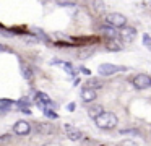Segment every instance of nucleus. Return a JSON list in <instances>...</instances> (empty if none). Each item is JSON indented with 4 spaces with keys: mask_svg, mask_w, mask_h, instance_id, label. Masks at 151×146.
I'll use <instances>...</instances> for the list:
<instances>
[{
    "mask_svg": "<svg viewBox=\"0 0 151 146\" xmlns=\"http://www.w3.org/2000/svg\"><path fill=\"white\" fill-rule=\"evenodd\" d=\"M94 122H96V125H98V128H101V130H112V128L117 127L119 119H117L115 114L106 112V110H104L98 119H94Z\"/></svg>",
    "mask_w": 151,
    "mask_h": 146,
    "instance_id": "f257e3e1",
    "label": "nucleus"
},
{
    "mask_svg": "<svg viewBox=\"0 0 151 146\" xmlns=\"http://www.w3.org/2000/svg\"><path fill=\"white\" fill-rule=\"evenodd\" d=\"M127 21H128L127 16L122 15V13H109V15H106L107 26H111L114 29H124L127 26Z\"/></svg>",
    "mask_w": 151,
    "mask_h": 146,
    "instance_id": "f03ea898",
    "label": "nucleus"
},
{
    "mask_svg": "<svg viewBox=\"0 0 151 146\" xmlns=\"http://www.w3.org/2000/svg\"><path fill=\"white\" fill-rule=\"evenodd\" d=\"M127 68L125 67H120V65H114V63H102L99 65L98 68V73L101 76H111V75H115L119 71H125Z\"/></svg>",
    "mask_w": 151,
    "mask_h": 146,
    "instance_id": "7ed1b4c3",
    "label": "nucleus"
},
{
    "mask_svg": "<svg viewBox=\"0 0 151 146\" xmlns=\"http://www.w3.org/2000/svg\"><path fill=\"white\" fill-rule=\"evenodd\" d=\"M132 84H133L137 89H148V88H151V76L146 73H138L133 76Z\"/></svg>",
    "mask_w": 151,
    "mask_h": 146,
    "instance_id": "20e7f679",
    "label": "nucleus"
},
{
    "mask_svg": "<svg viewBox=\"0 0 151 146\" xmlns=\"http://www.w3.org/2000/svg\"><path fill=\"white\" fill-rule=\"evenodd\" d=\"M63 130H65V135L68 136L72 141H80V140H83V133L80 132L76 127L70 125V123H65V125H63Z\"/></svg>",
    "mask_w": 151,
    "mask_h": 146,
    "instance_id": "39448f33",
    "label": "nucleus"
},
{
    "mask_svg": "<svg viewBox=\"0 0 151 146\" xmlns=\"http://www.w3.org/2000/svg\"><path fill=\"white\" fill-rule=\"evenodd\" d=\"M29 132H31V125L26 120H18L13 125V133H17V135H28Z\"/></svg>",
    "mask_w": 151,
    "mask_h": 146,
    "instance_id": "423d86ee",
    "label": "nucleus"
},
{
    "mask_svg": "<svg viewBox=\"0 0 151 146\" xmlns=\"http://www.w3.org/2000/svg\"><path fill=\"white\" fill-rule=\"evenodd\" d=\"M119 36H120L125 42H132L137 37V29L132 28V26H125V28L122 29V32H119Z\"/></svg>",
    "mask_w": 151,
    "mask_h": 146,
    "instance_id": "0eeeda50",
    "label": "nucleus"
},
{
    "mask_svg": "<svg viewBox=\"0 0 151 146\" xmlns=\"http://www.w3.org/2000/svg\"><path fill=\"white\" fill-rule=\"evenodd\" d=\"M96 97H98V94H96L94 89H89V88H83V89H81V99H83V102H93Z\"/></svg>",
    "mask_w": 151,
    "mask_h": 146,
    "instance_id": "6e6552de",
    "label": "nucleus"
},
{
    "mask_svg": "<svg viewBox=\"0 0 151 146\" xmlns=\"http://www.w3.org/2000/svg\"><path fill=\"white\" fill-rule=\"evenodd\" d=\"M99 31H101V34H104V36H107L109 39H117L119 37V32H117V29H114V28H111V26H101L99 28Z\"/></svg>",
    "mask_w": 151,
    "mask_h": 146,
    "instance_id": "1a4fd4ad",
    "label": "nucleus"
},
{
    "mask_svg": "<svg viewBox=\"0 0 151 146\" xmlns=\"http://www.w3.org/2000/svg\"><path fill=\"white\" fill-rule=\"evenodd\" d=\"M122 42L119 41V39H109L107 41V50L111 52H120L122 50Z\"/></svg>",
    "mask_w": 151,
    "mask_h": 146,
    "instance_id": "9d476101",
    "label": "nucleus"
},
{
    "mask_svg": "<svg viewBox=\"0 0 151 146\" xmlns=\"http://www.w3.org/2000/svg\"><path fill=\"white\" fill-rule=\"evenodd\" d=\"M102 112H104V109H102V106H99V104H96V106H91V107L88 109V115L91 117L93 120L98 119V117L101 115Z\"/></svg>",
    "mask_w": 151,
    "mask_h": 146,
    "instance_id": "9b49d317",
    "label": "nucleus"
},
{
    "mask_svg": "<svg viewBox=\"0 0 151 146\" xmlns=\"http://www.w3.org/2000/svg\"><path fill=\"white\" fill-rule=\"evenodd\" d=\"M86 88H89V89H98V88H102V83L99 80H89L88 83H86Z\"/></svg>",
    "mask_w": 151,
    "mask_h": 146,
    "instance_id": "f8f14e48",
    "label": "nucleus"
},
{
    "mask_svg": "<svg viewBox=\"0 0 151 146\" xmlns=\"http://www.w3.org/2000/svg\"><path fill=\"white\" fill-rule=\"evenodd\" d=\"M36 132H39V133H50L52 130H50V127L47 125V123H37V125H36Z\"/></svg>",
    "mask_w": 151,
    "mask_h": 146,
    "instance_id": "ddd939ff",
    "label": "nucleus"
},
{
    "mask_svg": "<svg viewBox=\"0 0 151 146\" xmlns=\"http://www.w3.org/2000/svg\"><path fill=\"white\" fill-rule=\"evenodd\" d=\"M54 65H62V67L65 68V70L68 71L70 75H75V70H73V67H72L70 63H67V62H59V60H57V62H54Z\"/></svg>",
    "mask_w": 151,
    "mask_h": 146,
    "instance_id": "4468645a",
    "label": "nucleus"
},
{
    "mask_svg": "<svg viewBox=\"0 0 151 146\" xmlns=\"http://www.w3.org/2000/svg\"><path fill=\"white\" fill-rule=\"evenodd\" d=\"M10 106H12V101L10 99H0V110H2V112H4V109L8 110V109H10Z\"/></svg>",
    "mask_w": 151,
    "mask_h": 146,
    "instance_id": "2eb2a0df",
    "label": "nucleus"
},
{
    "mask_svg": "<svg viewBox=\"0 0 151 146\" xmlns=\"http://www.w3.org/2000/svg\"><path fill=\"white\" fill-rule=\"evenodd\" d=\"M21 70H23V76L24 78H31V76H33V71H31L24 63H21Z\"/></svg>",
    "mask_w": 151,
    "mask_h": 146,
    "instance_id": "dca6fc26",
    "label": "nucleus"
},
{
    "mask_svg": "<svg viewBox=\"0 0 151 146\" xmlns=\"http://www.w3.org/2000/svg\"><path fill=\"white\" fill-rule=\"evenodd\" d=\"M143 44L151 50V37H150V34H143Z\"/></svg>",
    "mask_w": 151,
    "mask_h": 146,
    "instance_id": "f3484780",
    "label": "nucleus"
},
{
    "mask_svg": "<svg viewBox=\"0 0 151 146\" xmlns=\"http://www.w3.org/2000/svg\"><path fill=\"white\" fill-rule=\"evenodd\" d=\"M119 146H138V145L135 141H132V140H125V141H122Z\"/></svg>",
    "mask_w": 151,
    "mask_h": 146,
    "instance_id": "a211bd4d",
    "label": "nucleus"
},
{
    "mask_svg": "<svg viewBox=\"0 0 151 146\" xmlns=\"http://www.w3.org/2000/svg\"><path fill=\"white\" fill-rule=\"evenodd\" d=\"M42 110H44V114H46V115L50 117V119H57V114H54L50 109H42Z\"/></svg>",
    "mask_w": 151,
    "mask_h": 146,
    "instance_id": "6ab92c4d",
    "label": "nucleus"
},
{
    "mask_svg": "<svg viewBox=\"0 0 151 146\" xmlns=\"http://www.w3.org/2000/svg\"><path fill=\"white\" fill-rule=\"evenodd\" d=\"M57 5L59 6H73L75 2H57Z\"/></svg>",
    "mask_w": 151,
    "mask_h": 146,
    "instance_id": "aec40b11",
    "label": "nucleus"
},
{
    "mask_svg": "<svg viewBox=\"0 0 151 146\" xmlns=\"http://www.w3.org/2000/svg\"><path fill=\"white\" fill-rule=\"evenodd\" d=\"M80 70L83 71V75H89V73H91V71H89L88 68H85V67H81V68H80Z\"/></svg>",
    "mask_w": 151,
    "mask_h": 146,
    "instance_id": "412c9836",
    "label": "nucleus"
},
{
    "mask_svg": "<svg viewBox=\"0 0 151 146\" xmlns=\"http://www.w3.org/2000/svg\"><path fill=\"white\" fill-rule=\"evenodd\" d=\"M75 109V104H68V110H73Z\"/></svg>",
    "mask_w": 151,
    "mask_h": 146,
    "instance_id": "4be33fe9",
    "label": "nucleus"
}]
</instances>
